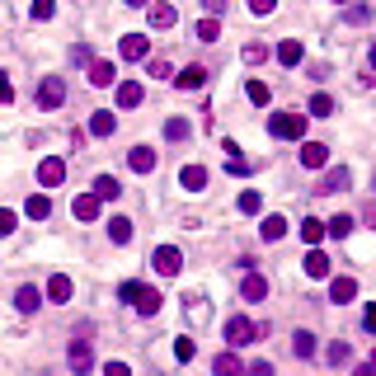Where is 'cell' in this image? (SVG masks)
Here are the masks:
<instances>
[{"mask_svg":"<svg viewBox=\"0 0 376 376\" xmlns=\"http://www.w3.org/2000/svg\"><path fill=\"white\" fill-rule=\"evenodd\" d=\"M118 297H123V306L137 310V315H156V310H160V292L146 287V283H123V287H118Z\"/></svg>","mask_w":376,"mask_h":376,"instance_id":"6da1fadb","label":"cell"},{"mask_svg":"<svg viewBox=\"0 0 376 376\" xmlns=\"http://www.w3.org/2000/svg\"><path fill=\"white\" fill-rule=\"evenodd\" d=\"M268 137L301 141V137H306V118H301V113H273V118H268Z\"/></svg>","mask_w":376,"mask_h":376,"instance_id":"7a4b0ae2","label":"cell"},{"mask_svg":"<svg viewBox=\"0 0 376 376\" xmlns=\"http://www.w3.org/2000/svg\"><path fill=\"white\" fill-rule=\"evenodd\" d=\"M259 325H250V315H230L226 320V343H230V348H245V343H254V339H259Z\"/></svg>","mask_w":376,"mask_h":376,"instance_id":"3957f363","label":"cell"},{"mask_svg":"<svg viewBox=\"0 0 376 376\" xmlns=\"http://www.w3.org/2000/svg\"><path fill=\"white\" fill-rule=\"evenodd\" d=\"M61 103H66V85H61V76H47L43 85H38V108L52 113V108H61Z\"/></svg>","mask_w":376,"mask_h":376,"instance_id":"277c9868","label":"cell"},{"mask_svg":"<svg viewBox=\"0 0 376 376\" xmlns=\"http://www.w3.org/2000/svg\"><path fill=\"white\" fill-rule=\"evenodd\" d=\"M151 263H156V273H160V278H174V273L183 268V254L174 250V245H160V250L151 254Z\"/></svg>","mask_w":376,"mask_h":376,"instance_id":"5b68a950","label":"cell"},{"mask_svg":"<svg viewBox=\"0 0 376 376\" xmlns=\"http://www.w3.org/2000/svg\"><path fill=\"white\" fill-rule=\"evenodd\" d=\"M118 52H123V61H146L151 57V38L146 34H123Z\"/></svg>","mask_w":376,"mask_h":376,"instance_id":"8992f818","label":"cell"},{"mask_svg":"<svg viewBox=\"0 0 376 376\" xmlns=\"http://www.w3.org/2000/svg\"><path fill=\"white\" fill-rule=\"evenodd\" d=\"M66 362H71V372H76V376L94 372V348L85 339H76V343H71V353H66Z\"/></svg>","mask_w":376,"mask_h":376,"instance_id":"52a82bcc","label":"cell"},{"mask_svg":"<svg viewBox=\"0 0 376 376\" xmlns=\"http://www.w3.org/2000/svg\"><path fill=\"white\" fill-rule=\"evenodd\" d=\"M38 183H43V188H57V183H66V160L47 156L43 165H38Z\"/></svg>","mask_w":376,"mask_h":376,"instance_id":"ba28073f","label":"cell"},{"mask_svg":"<svg viewBox=\"0 0 376 376\" xmlns=\"http://www.w3.org/2000/svg\"><path fill=\"white\" fill-rule=\"evenodd\" d=\"M146 10H151V29H174L179 24V10H174L170 0H151Z\"/></svg>","mask_w":376,"mask_h":376,"instance_id":"9c48e42d","label":"cell"},{"mask_svg":"<svg viewBox=\"0 0 376 376\" xmlns=\"http://www.w3.org/2000/svg\"><path fill=\"white\" fill-rule=\"evenodd\" d=\"M47 297L57 301V306H66V301L76 297V283H71L66 273H52V278H47Z\"/></svg>","mask_w":376,"mask_h":376,"instance_id":"30bf717a","label":"cell"},{"mask_svg":"<svg viewBox=\"0 0 376 376\" xmlns=\"http://www.w3.org/2000/svg\"><path fill=\"white\" fill-rule=\"evenodd\" d=\"M240 297H245V301H263V297H268V283H263V273H254V268H250V273L240 278Z\"/></svg>","mask_w":376,"mask_h":376,"instance_id":"8fae6325","label":"cell"},{"mask_svg":"<svg viewBox=\"0 0 376 376\" xmlns=\"http://www.w3.org/2000/svg\"><path fill=\"white\" fill-rule=\"evenodd\" d=\"M146 103V90H141L137 80H123L118 85V108H141Z\"/></svg>","mask_w":376,"mask_h":376,"instance_id":"7c38bea8","label":"cell"},{"mask_svg":"<svg viewBox=\"0 0 376 376\" xmlns=\"http://www.w3.org/2000/svg\"><path fill=\"white\" fill-rule=\"evenodd\" d=\"M353 297H357V278H334L330 283V301L334 306H348Z\"/></svg>","mask_w":376,"mask_h":376,"instance_id":"4fadbf2b","label":"cell"},{"mask_svg":"<svg viewBox=\"0 0 376 376\" xmlns=\"http://www.w3.org/2000/svg\"><path fill=\"white\" fill-rule=\"evenodd\" d=\"M301 165H306V170H325V165H330V151L320 146V141H306V146H301Z\"/></svg>","mask_w":376,"mask_h":376,"instance_id":"5bb4252c","label":"cell"},{"mask_svg":"<svg viewBox=\"0 0 376 376\" xmlns=\"http://www.w3.org/2000/svg\"><path fill=\"white\" fill-rule=\"evenodd\" d=\"M127 165H132L137 174H151V170H156V151H151V146H132V151H127Z\"/></svg>","mask_w":376,"mask_h":376,"instance_id":"9a60e30c","label":"cell"},{"mask_svg":"<svg viewBox=\"0 0 376 376\" xmlns=\"http://www.w3.org/2000/svg\"><path fill=\"white\" fill-rule=\"evenodd\" d=\"M179 183L188 188V193H203V188H207V170H203V165H183V170H179Z\"/></svg>","mask_w":376,"mask_h":376,"instance_id":"2e32d148","label":"cell"},{"mask_svg":"<svg viewBox=\"0 0 376 376\" xmlns=\"http://www.w3.org/2000/svg\"><path fill=\"white\" fill-rule=\"evenodd\" d=\"M14 306H19L24 315H34V310L43 306V292H38V287H29V283H24L19 292H14Z\"/></svg>","mask_w":376,"mask_h":376,"instance_id":"e0dca14e","label":"cell"},{"mask_svg":"<svg viewBox=\"0 0 376 376\" xmlns=\"http://www.w3.org/2000/svg\"><path fill=\"white\" fill-rule=\"evenodd\" d=\"M118 71H113V61H90V85L94 90H103V85H118Z\"/></svg>","mask_w":376,"mask_h":376,"instance_id":"ac0fdd59","label":"cell"},{"mask_svg":"<svg viewBox=\"0 0 376 376\" xmlns=\"http://www.w3.org/2000/svg\"><path fill=\"white\" fill-rule=\"evenodd\" d=\"M174 85H179V90H203V85H207V71L203 66H183L179 76H174Z\"/></svg>","mask_w":376,"mask_h":376,"instance_id":"d6986e66","label":"cell"},{"mask_svg":"<svg viewBox=\"0 0 376 376\" xmlns=\"http://www.w3.org/2000/svg\"><path fill=\"white\" fill-rule=\"evenodd\" d=\"M71 212H76V221H94V217H99V198H94V193H80L76 203H71Z\"/></svg>","mask_w":376,"mask_h":376,"instance_id":"ffe728a7","label":"cell"},{"mask_svg":"<svg viewBox=\"0 0 376 376\" xmlns=\"http://www.w3.org/2000/svg\"><path fill=\"white\" fill-rule=\"evenodd\" d=\"M315 348H320V343H315V334H310V330H297V334H292V353H297L301 362H306V357H315Z\"/></svg>","mask_w":376,"mask_h":376,"instance_id":"44dd1931","label":"cell"},{"mask_svg":"<svg viewBox=\"0 0 376 376\" xmlns=\"http://www.w3.org/2000/svg\"><path fill=\"white\" fill-rule=\"evenodd\" d=\"M113 127H118V118L108 113V108H99V113H90V132H94V137H113Z\"/></svg>","mask_w":376,"mask_h":376,"instance_id":"7402d4cb","label":"cell"},{"mask_svg":"<svg viewBox=\"0 0 376 376\" xmlns=\"http://www.w3.org/2000/svg\"><path fill=\"white\" fill-rule=\"evenodd\" d=\"M212 372H217V376H245V367H240V357H235V353L226 348V353H217V362H212Z\"/></svg>","mask_w":376,"mask_h":376,"instance_id":"603a6c76","label":"cell"},{"mask_svg":"<svg viewBox=\"0 0 376 376\" xmlns=\"http://www.w3.org/2000/svg\"><path fill=\"white\" fill-rule=\"evenodd\" d=\"M306 278H330V254H325V250L306 254Z\"/></svg>","mask_w":376,"mask_h":376,"instance_id":"cb8c5ba5","label":"cell"},{"mask_svg":"<svg viewBox=\"0 0 376 376\" xmlns=\"http://www.w3.org/2000/svg\"><path fill=\"white\" fill-rule=\"evenodd\" d=\"M301 57H306V52H301V43H297V38L278 43V61H283V66H301Z\"/></svg>","mask_w":376,"mask_h":376,"instance_id":"d4e9b609","label":"cell"},{"mask_svg":"<svg viewBox=\"0 0 376 376\" xmlns=\"http://www.w3.org/2000/svg\"><path fill=\"white\" fill-rule=\"evenodd\" d=\"M118 193H123V188H118L113 174H99V179H94V198H99V203H113Z\"/></svg>","mask_w":376,"mask_h":376,"instance_id":"484cf974","label":"cell"},{"mask_svg":"<svg viewBox=\"0 0 376 376\" xmlns=\"http://www.w3.org/2000/svg\"><path fill=\"white\" fill-rule=\"evenodd\" d=\"M235 207L245 212V217H259V212H263V193H254V188H245V193L235 198Z\"/></svg>","mask_w":376,"mask_h":376,"instance_id":"4316f807","label":"cell"},{"mask_svg":"<svg viewBox=\"0 0 376 376\" xmlns=\"http://www.w3.org/2000/svg\"><path fill=\"white\" fill-rule=\"evenodd\" d=\"M325 235H334V240H348V235H353V217H348V212H339V217H330V226H325Z\"/></svg>","mask_w":376,"mask_h":376,"instance_id":"83f0119b","label":"cell"},{"mask_svg":"<svg viewBox=\"0 0 376 376\" xmlns=\"http://www.w3.org/2000/svg\"><path fill=\"white\" fill-rule=\"evenodd\" d=\"M259 235L273 245V240H283L287 235V217H263V226H259Z\"/></svg>","mask_w":376,"mask_h":376,"instance_id":"f1b7e54d","label":"cell"},{"mask_svg":"<svg viewBox=\"0 0 376 376\" xmlns=\"http://www.w3.org/2000/svg\"><path fill=\"white\" fill-rule=\"evenodd\" d=\"M348 183H353V179H348V170H343V165H334V170L325 174V193H343Z\"/></svg>","mask_w":376,"mask_h":376,"instance_id":"f546056e","label":"cell"},{"mask_svg":"<svg viewBox=\"0 0 376 376\" xmlns=\"http://www.w3.org/2000/svg\"><path fill=\"white\" fill-rule=\"evenodd\" d=\"M24 212H29V217H34V221H47V217H52V203H47L43 193H34V198H29V203H24Z\"/></svg>","mask_w":376,"mask_h":376,"instance_id":"4dcf8cb0","label":"cell"},{"mask_svg":"<svg viewBox=\"0 0 376 376\" xmlns=\"http://www.w3.org/2000/svg\"><path fill=\"white\" fill-rule=\"evenodd\" d=\"M108 240H113V245H127V240H132V221L113 217V221H108Z\"/></svg>","mask_w":376,"mask_h":376,"instance_id":"1f68e13d","label":"cell"},{"mask_svg":"<svg viewBox=\"0 0 376 376\" xmlns=\"http://www.w3.org/2000/svg\"><path fill=\"white\" fill-rule=\"evenodd\" d=\"M301 240H306V245H320V240H325V221L306 217V221H301Z\"/></svg>","mask_w":376,"mask_h":376,"instance_id":"d6a6232c","label":"cell"},{"mask_svg":"<svg viewBox=\"0 0 376 376\" xmlns=\"http://www.w3.org/2000/svg\"><path fill=\"white\" fill-rule=\"evenodd\" d=\"M245 94H250V103H254V108H268V99H273V90H268L263 80H250V90H245Z\"/></svg>","mask_w":376,"mask_h":376,"instance_id":"836d02e7","label":"cell"},{"mask_svg":"<svg viewBox=\"0 0 376 376\" xmlns=\"http://www.w3.org/2000/svg\"><path fill=\"white\" fill-rule=\"evenodd\" d=\"M330 113H334V99H330V94H325V90L310 94V118H330Z\"/></svg>","mask_w":376,"mask_h":376,"instance_id":"e575fe53","label":"cell"},{"mask_svg":"<svg viewBox=\"0 0 376 376\" xmlns=\"http://www.w3.org/2000/svg\"><path fill=\"white\" fill-rule=\"evenodd\" d=\"M198 38H203V43H217V38H221V24L212 19V14H207V19L198 24Z\"/></svg>","mask_w":376,"mask_h":376,"instance_id":"d590c367","label":"cell"},{"mask_svg":"<svg viewBox=\"0 0 376 376\" xmlns=\"http://www.w3.org/2000/svg\"><path fill=\"white\" fill-rule=\"evenodd\" d=\"M165 137L183 141V137H188V118H170V123H165Z\"/></svg>","mask_w":376,"mask_h":376,"instance_id":"8d00e7d4","label":"cell"},{"mask_svg":"<svg viewBox=\"0 0 376 376\" xmlns=\"http://www.w3.org/2000/svg\"><path fill=\"white\" fill-rule=\"evenodd\" d=\"M174 357H179V362H193V339H188V334L174 339Z\"/></svg>","mask_w":376,"mask_h":376,"instance_id":"74e56055","label":"cell"},{"mask_svg":"<svg viewBox=\"0 0 376 376\" xmlns=\"http://www.w3.org/2000/svg\"><path fill=\"white\" fill-rule=\"evenodd\" d=\"M29 14H34V19H52V14H57V0H34Z\"/></svg>","mask_w":376,"mask_h":376,"instance_id":"f35d334b","label":"cell"},{"mask_svg":"<svg viewBox=\"0 0 376 376\" xmlns=\"http://www.w3.org/2000/svg\"><path fill=\"white\" fill-rule=\"evenodd\" d=\"M254 170V160H245V156H235V160H226V174H235V179H245V174Z\"/></svg>","mask_w":376,"mask_h":376,"instance_id":"ab89813d","label":"cell"},{"mask_svg":"<svg viewBox=\"0 0 376 376\" xmlns=\"http://www.w3.org/2000/svg\"><path fill=\"white\" fill-rule=\"evenodd\" d=\"M245 61H250V66L268 61V47H263V43H245Z\"/></svg>","mask_w":376,"mask_h":376,"instance_id":"60d3db41","label":"cell"},{"mask_svg":"<svg viewBox=\"0 0 376 376\" xmlns=\"http://www.w3.org/2000/svg\"><path fill=\"white\" fill-rule=\"evenodd\" d=\"M14 226H19V217H14L10 207H0V235H14Z\"/></svg>","mask_w":376,"mask_h":376,"instance_id":"b9f144b4","label":"cell"},{"mask_svg":"<svg viewBox=\"0 0 376 376\" xmlns=\"http://www.w3.org/2000/svg\"><path fill=\"white\" fill-rule=\"evenodd\" d=\"M151 76H156V80H170V76H174V66H170L165 57H156V61H151Z\"/></svg>","mask_w":376,"mask_h":376,"instance_id":"7bdbcfd3","label":"cell"},{"mask_svg":"<svg viewBox=\"0 0 376 376\" xmlns=\"http://www.w3.org/2000/svg\"><path fill=\"white\" fill-rule=\"evenodd\" d=\"M245 376H273V362H263V357H259V362L245 367Z\"/></svg>","mask_w":376,"mask_h":376,"instance_id":"ee69618b","label":"cell"},{"mask_svg":"<svg viewBox=\"0 0 376 376\" xmlns=\"http://www.w3.org/2000/svg\"><path fill=\"white\" fill-rule=\"evenodd\" d=\"M330 362H348V343H339V339L330 343Z\"/></svg>","mask_w":376,"mask_h":376,"instance_id":"f6af8a7d","label":"cell"},{"mask_svg":"<svg viewBox=\"0 0 376 376\" xmlns=\"http://www.w3.org/2000/svg\"><path fill=\"white\" fill-rule=\"evenodd\" d=\"M372 19V10H367V5H353V10H348V24H367Z\"/></svg>","mask_w":376,"mask_h":376,"instance_id":"bcb514c9","label":"cell"},{"mask_svg":"<svg viewBox=\"0 0 376 376\" xmlns=\"http://www.w3.org/2000/svg\"><path fill=\"white\" fill-rule=\"evenodd\" d=\"M362 330H367V334H376V301L362 310Z\"/></svg>","mask_w":376,"mask_h":376,"instance_id":"7dc6e473","label":"cell"},{"mask_svg":"<svg viewBox=\"0 0 376 376\" xmlns=\"http://www.w3.org/2000/svg\"><path fill=\"white\" fill-rule=\"evenodd\" d=\"M278 0H250V14H273Z\"/></svg>","mask_w":376,"mask_h":376,"instance_id":"c3c4849f","label":"cell"},{"mask_svg":"<svg viewBox=\"0 0 376 376\" xmlns=\"http://www.w3.org/2000/svg\"><path fill=\"white\" fill-rule=\"evenodd\" d=\"M103 376H132V367H127V362H108V367H103Z\"/></svg>","mask_w":376,"mask_h":376,"instance_id":"681fc988","label":"cell"},{"mask_svg":"<svg viewBox=\"0 0 376 376\" xmlns=\"http://www.w3.org/2000/svg\"><path fill=\"white\" fill-rule=\"evenodd\" d=\"M10 99H14V90H10V76L0 71V103H10Z\"/></svg>","mask_w":376,"mask_h":376,"instance_id":"f907efd6","label":"cell"},{"mask_svg":"<svg viewBox=\"0 0 376 376\" xmlns=\"http://www.w3.org/2000/svg\"><path fill=\"white\" fill-rule=\"evenodd\" d=\"M203 10H207V14H212V19H217V14H221V10H226V0H203Z\"/></svg>","mask_w":376,"mask_h":376,"instance_id":"816d5d0a","label":"cell"},{"mask_svg":"<svg viewBox=\"0 0 376 376\" xmlns=\"http://www.w3.org/2000/svg\"><path fill=\"white\" fill-rule=\"evenodd\" d=\"M353 376H376V362H357V367H353Z\"/></svg>","mask_w":376,"mask_h":376,"instance_id":"f5cc1de1","label":"cell"},{"mask_svg":"<svg viewBox=\"0 0 376 376\" xmlns=\"http://www.w3.org/2000/svg\"><path fill=\"white\" fill-rule=\"evenodd\" d=\"M127 5H132V10H141V5H151V0H127Z\"/></svg>","mask_w":376,"mask_h":376,"instance_id":"db71d44e","label":"cell"},{"mask_svg":"<svg viewBox=\"0 0 376 376\" xmlns=\"http://www.w3.org/2000/svg\"><path fill=\"white\" fill-rule=\"evenodd\" d=\"M367 57H372V71H376V43H372V52H367Z\"/></svg>","mask_w":376,"mask_h":376,"instance_id":"11a10c76","label":"cell"},{"mask_svg":"<svg viewBox=\"0 0 376 376\" xmlns=\"http://www.w3.org/2000/svg\"><path fill=\"white\" fill-rule=\"evenodd\" d=\"M334 5H348V0H334Z\"/></svg>","mask_w":376,"mask_h":376,"instance_id":"9f6ffc18","label":"cell"}]
</instances>
